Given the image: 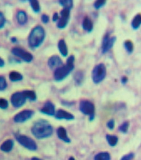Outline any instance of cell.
<instances>
[{
  "label": "cell",
  "instance_id": "obj_1",
  "mask_svg": "<svg viewBox=\"0 0 141 160\" xmlns=\"http://www.w3.org/2000/svg\"><path fill=\"white\" fill-rule=\"evenodd\" d=\"M32 133L37 138L43 139L48 138L52 134L53 128L48 121L40 119L32 126Z\"/></svg>",
  "mask_w": 141,
  "mask_h": 160
},
{
  "label": "cell",
  "instance_id": "obj_2",
  "mask_svg": "<svg viewBox=\"0 0 141 160\" xmlns=\"http://www.w3.org/2000/svg\"><path fill=\"white\" fill-rule=\"evenodd\" d=\"M74 56H70L67 60V63L65 65L61 66L56 69L54 72V79L57 81H60L67 78L69 74L74 69Z\"/></svg>",
  "mask_w": 141,
  "mask_h": 160
},
{
  "label": "cell",
  "instance_id": "obj_3",
  "mask_svg": "<svg viewBox=\"0 0 141 160\" xmlns=\"http://www.w3.org/2000/svg\"><path fill=\"white\" fill-rule=\"evenodd\" d=\"M45 37L44 29L41 26L35 27L31 32L28 43L31 48L39 47L44 41Z\"/></svg>",
  "mask_w": 141,
  "mask_h": 160
},
{
  "label": "cell",
  "instance_id": "obj_4",
  "mask_svg": "<svg viewBox=\"0 0 141 160\" xmlns=\"http://www.w3.org/2000/svg\"><path fill=\"white\" fill-rule=\"evenodd\" d=\"M106 75V68L103 63L95 66L92 71V80L95 84H99L104 80Z\"/></svg>",
  "mask_w": 141,
  "mask_h": 160
},
{
  "label": "cell",
  "instance_id": "obj_5",
  "mask_svg": "<svg viewBox=\"0 0 141 160\" xmlns=\"http://www.w3.org/2000/svg\"><path fill=\"white\" fill-rule=\"evenodd\" d=\"M79 109L85 115L88 116L89 120H93L95 118V106L94 104L88 100H82L80 103Z\"/></svg>",
  "mask_w": 141,
  "mask_h": 160
},
{
  "label": "cell",
  "instance_id": "obj_6",
  "mask_svg": "<svg viewBox=\"0 0 141 160\" xmlns=\"http://www.w3.org/2000/svg\"><path fill=\"white\" fill-rule=\"evenodd\" d=\"M16 138L18 141L24 147L26 148L27 149L31 151H35L37 150V144L32 139L24 136V135H18Z\"/></svg>",
  "mask_w": 141,
  "mask_h": 160
},
{
  "label": "cell",
  "instance_id": "obj_7",
  "mask_svg": "<svg viewBox=\"0 0 141 160\" xmlns=\"http://www.w3.org/2000/svg\"><path fill=\"white\" fill-rule=\"evenodd\" d=\"M116 40V36H110L109 34H106L102 41L101 50L102 53H108L113 47Z\"/></svg>",
  "mask_w": 141,
  "mask_h": 160
},
{
  "label": "cell",
  "instance_id": "obj_8",
  "mask_svg": "<svg viewBox=\"0 0 141 160\" xmlns=\"http://www.w3.org/2000/svg\"><path fill=\"white\" fill-rule=\"evenodd\" d=\"M70 17V10L63 8L60 12V18L57 21V27L60 29L65 28L69 21Z\"/></svg>",
  "mask_w": 141,
  "mask_h": 160
},
{
  "label": "cell",
  "instance_id": "obj_9",
  "mask_svg": "<svg viewBox=\"0 0 141 160\" xmlns=\"http://www.w3.org/2000/svg\"><path fill=\"white\" fill-rule=\"evenodd\" d=\"M12 53L14 55L22 59L26 62H31L33 59L32 55L28 52H25L20 48H14L12 50Z\"/></svg>",
  "mask_w": 141,
  "mask_h": 160
},
{
  "label": "cell",
  "instance_id": "obj_10",
  "mask_svg": "<svg viewBox=\"0 0 141 160\" xmlns=\"http://www.w3.org/2000/svg\"><path fill=\"white\" fill-rule=\"evenodd\" d=\"M26 101V98L23 94L22 92H17L12 95L11 101L15 107L19 108L22 106Z\"/></svg>",
  "mask_w": 141,
  "mask_h": 160
},
{
  "label": "cell",
  "instance_id": "obj_11",
  "mask_svg": "<svg viewBox=\"0 0 141 160\" xmlns=\"http://www.w3.org/2000/svg\"><path fill=\"white\" fill-rule=\"evenodd\" d=\"M33 115L34 112L32 110H23L15 116L14 120L16 123H22L30 119L33 116Z\"/></svg>",
  "mask_w": 141,
  "mask_h": 160
},
{
  "label": "cell",
  "instance_id": "obj_12",
  "mask_svg": "<svg viewBox=\"0 0 141 160\" xmlns=\"http://www.w3.org/2000/svg\"><path fill=\"white\" fill-rule=\"evenodd\" d=\"M63 62L61 58L57 55L51 56L48 60V65L51 69H56L62 66Z\"/></svg>",
  "mask_w": 141,
  "mask_h": 160
},
{
  "label": "cell",
  "instance_id": "obj_13",
  "mask_svg": "<svg viewBox=\"0 0 141 160\" xmlns=\"http://www.w3.org/2000/svg\"><path fill=\"white\" fill-rule=\"evenodd\" d=\"M41 112L49 116H53L55 114V106L50 101H47L44 106L41 109Z\"/></svg>",
  "mask_w": 141,
  "mask_h": 160
},
{
  "label": "cell",
  "instance_id": "obj_14",
  "mask_svg": "<svg viewBox=\"0 0 141 160\" xmlns=\"http://www.w3.org/2000/svg\"><path fill=\"white\" fill-rule=\"evenodd\" d=\"M55 116L58 119H67V120H72L75 118L74 116L66 112L63 109H59L55 114Z\"/></svg>",
  "mask_w": 141,
  "mask_h": 160
},
{
  "label": "cell",
  "instance_id": "obj_15",
  "mask_svg": "<svg viewBox=\"0 0 141 160\" xmlns=\"http://www.w3.org/2000/svg\"><path fill=\"white\" fill-rule=\"evenodd\" d=\"M57 136L59 138V139L62 140V141H63L65 143L70 142V139L68 137L67 131L63 127H59L57 130Z\"/></svg>",
  "mask_w": 141,
  "mask_h": 160
},
{
  "label": "cell",
  "instance_id": "obj_16",
  "mask_svg": "<svg viewBox=\"0 0 141 160\" xmlns=\"http://www.w3.org/2000/svg\"><path fill=\"white\" fill-rule=\"evenodd\" d=\"M82 27L85 31L91 32L93 29V23L92 20L87 16L85 17L83 20Z\"/></svg>",
  "mask_w": 141,
  "mask_h": 160
},
{
  "label": "cell",
  "instance_id": "obj_17",
  "mask_svg": "<svg viewBox=\"0 0 141 160\" xmlns=\"http://www.w3.org/2000/svg\"><path fill=\"white\" fill-rule=\"evenodd\" d=\"M59 50L63 56H67L68 55V48L67 44L64 40H60L58 43Z\"/></svg>",
  "mask_w": 141,
  "mask_h": 160
},
{
  "label": "cell",
  "instance_id": "obj_18",
  "mask_svg": "<svg viewBox=\"0 0 141 160\" xmlns=\"http://www.w3.org/2000/svg\"><path fill=\"white\" fill-rule=\"evenodd\" d=\"M141 26V13L137 14L132 20L131 27L134 30H138Z\"/></svg>",
  "mask_w": 141,
  "mask_h": 160
},
{
  "label": "cell",
  "instance_id": "obj_19",
  "mask_svg": "<svg viewBox=\"0 0 141 160\" xmlns=\"http://www.w3.org/2000/svg\"><path fill=\"white\" fill-rule=\"evenodd\" d=\"M14 143L11 140H8L5 141L0 147V149L4 152H9L13 148Z\"/></svg>",
  "mask_w": 141,
  "mask_h": 160
},
{
  "label": "cell",
  "instance_id": "obj_20",
  "mask_svg": "<svg viewBox=\"0 0 141 160\" xmlns=\"http://www.w3.org/2000/svg\"><path fill=\"white\" fill-rule=\"evenodd\" d=\"M17 20L20 24H24L28 20L26 13L23 11H19L17 14Z\"/></svg>",
  "mask_w": 141,
  "mask_h": 160
},
{
  "label": "cell",
  "instance_id": "obj_21",
  "mask_svg": "<svg viewBox=\"0 0 141 160\" xmlns=\"http://www.w3.org/2000/svg\"><path fill=\"white\" fill-rule=\"evenodd\" d=\"M106 140L111 146H115L118 142V138L116 136H114V135L107 134Z\"/></svg>",
  "mask_w": 141,
  "mask_h": 160
},
{
  "label": "cell",
  "instance_id": "obj_22",
  "mask_svg": "<svg viewBox=\"0 0 141 160\" xmlns=\"http://www.w3.org/2000/svg\"><path fill=\"white\" fill-rule=\"evenodd\" d=\"M9 79L12 81H18L22 79V76L21 74L16 71H12L9 74Z\"/></svg>",
  "mask_w": 141,
  "mask_h": 160
},
{
  "label": "cell",
  "instance_id": "obj_23",
  "mask_svg": "<svg viewBox=\"0 0 141 160\" xmlns=\"http://www.w3.org/2000/svg\"><path fill=\"white\" fill-rule=\"evenodd\" d=\"M124 48L126 49V52L128 53L131 54L133 52V51H134V44L131 40L126 41L124 43Z\"/></svg>",
  "mask_w": 141,
  "mask_h": 160
},
{
  "label": "cell",
  "instance_id": "obj_24",
  "mask_svg": "<svg viewBox=\"0 0 141 160\" xmlns=\"http://www.w3.org/2000/svg\"><path fill=\"white\" fill-rule=\"evenodd\" d=\"M110 155L107 152L99 153L95 157V160H110Z\"/></svg>",
  "mask_w": 141,
  "mask_h": 160
},
{
  "label": "cell",
  "instance_id": "obj_25",
  "mask_svg": "<svg viewBox=\"0 0 141 160\" xmlns=\"http://www.w3.org/2000/svg\"><path fill=\"white\" fill-rule=\"evenodd\" d=\"M22 93L25 97V98H29V99L31 100V101H35L36 100V98H37L36 94L33 91H29V90L24 91H22Z\"/></svg>",
  "mask_w": 141,
  "mask_h": 160
},
{
  "label": "cell",
  "instance_id": "obj_26",
  "mask_svg": "<svg viewBox=\"0 0 141 160\" xmlns=\"http://www.w3.org/2000/svg\"><path fill=\"white\" fill-rule=\"evenodd\" d=\"M59 3L65 9L70 10L73 7V1L72 0H61Z\"/></svg>",
  "mask_w": 141,
  "mask_h": 160
},
{
  "label": "cell",
  "instance_id": "obj_27",
  "mask_svg": "<svg viewBox=\"0 0 141 160\" xmlns=\"http://www.w3.org/2000/svg\"><path fill=\"white\" fill-rule=\"evenodd\" d=\"M84 80V74L82 71H78L75 76V81L78 84H81Z\"/></svg>",
  "mask_w": 141,
  "mask_h": 160
},
{
  "label": "cell",
  "instance_id": "obj_28",
  "mask_svg": "<svg viewBox=\"0 0 141 160\" xmlns=\"http://www.w3.org/2000/svg\"><path fill=\"white\" fill-rule=\"evenodd\" d=\"M30 4L34 11L35 13H39L41 9L39 2H37V0H31V1H30Z\"/></svg>",
  "mask_w": 141,
  "mask_h": 160
},
{
  "label": "cell",
  "instance_id": "obj_29",
  "mask_svg": "<svg viewBox=\"0 0 141 160\" xmlns=\"http://www.w3.org/2000/svg\"><path fill=\"white\" fill-rule=\"evenodd\" d=\"M129 127V123L128 121L124 122L119 127V130L123 133H126L128 131Z\"/></svg>",
  "mask_w": 141,
  "mask_h": 160
},
{
  "label": "cell",
  "instance_id": "obj_30",
  "mask_svg": "<svg viewBox=\"0 0 141 160\" xmlns=\"http://www.w3.org/2000/svg\"><path fill=\"white\" fill-rule=\"evenodd\" d=\"M106 3V2L105 0H98V1L95 2L94 3V7L96 9H99L103 7Z\"/></svg>",
  "mask_w": 141,
  "mask_h": 160
},
{
  "label": "cell",
  "instance_id": "obj_31",
  "mask_svg": "<svg viewBox=\"0 0 141 160\" xmlns=\"http://www.w3.org/2000/svg\"><path fill=\"white\" fill-rule=\"evenodd\" d=\"M7 87V83L4 77L0 76V91L4 90Z\"/></svg>",
  "mask_w": 141,
  "mask_h": 160
},
{
  "label": "cell",
  "instance_id": "obj_32",
  "mask_svg": "<svg viewBox=\"0 0 141 160\" xmlns=\"http://www.w3.org/2000/svg\"><path fill=\"white\" fill-rule=\"evenodd\" d=\"M8 106V101L3 99V98H0V108L2 109H6Z\"/></svg>",
  "mask_w": 141,
  "mask_h": 160
},
{
  "label": "cell",
  "instance_id": "obj_33",
  "mask_svg": "<svg viewBox=\"0 0 141 160\" xmlns=\"http://www.w3.org/2000/svg\"><path fill=\"white\" fill-rule=\"evenodd\" d=\"M114 125H115V121L113 119H111L110 120H109L107 123L106 126L110 130H112L114 128Z\"/></svg>",
  "mask_w": 141,
  "mask_h": 160
},
{
  "label": "cell",
  "instance_id": "obj_34",
  "mask_svg": "<svg viewBox=\"0 0 141 160\" xmlns=\"http://www.w3.org/2000/svg\"><path fill=\"white\" fill-rule=\"evenodd\" d=\"M5 22H6V20L3 14L0 12V29L4 27Z\"/></svg>",
  "mask_w": 141,
  "mask_h": 160
},
{
  "label": "cell",
  "instance_id": "obj_35",
  "mask_svg": "<svg viewBox=\"0 0 141 160\" xmlns=\"http://www.w3.org/2000/svg\"><path fill=\"white\" fill-rule=\"evenodd\" d=\"M134 158V154L130 153L129 155H127L124 156H123L121 160H131Z\"/></svg>",
  "mask_w": 141,
  "mask_h": 160
},
{
  "label": "cell",
  "instance_id": "obj_36",
  "mask_svg": "<svg viewBox=\"0 0 141 160\" xmlns=\"http://www.w3.org/2000/svg\"><path fill=\"white\" fill-rule=\"evenodd\" d=\"M41 20L44 23L46 24L49 21V17L47 15H43L41 17Z\"/></svg>",
  "mask_w": 141,
  "mask_h": 160
},
{
  "label": "cell",
  "instance_id": "obj_37",
  "mask_svg": "<svg viewBox=\"0 0 141 160\" xmlns=\"http://www.w3.org/2000/svg\"><path fill=\"white\" fill-rule=\"evenodd\" d=\"M59 16L58 13H54V15H53V18H52L53 21H57L59 20Z\"/></svg>",
  "mask_w": 141,
  "mask_h": 160
},
{
  "label": "cell",
  "instance_id": "obj_38",
  "mask_svg": "<svg viewBox=\"0 0 141 160\" xmlns=\"http://www.w3.org/2000/svg\"><path fill=\"white\" fill-rule=\"evenodd\" d=\"M128 81V79L126 76H123L122 78H121V83L123 84H125Z\"/></svg>",
  "mask_w": 141,
  "mask_h": 160
},
{
  "label": "cell",
  "instance_id": "obj_39",
  "mask_svg": "<svg viewBox=\"0 0 141 160\" xmlns=\"http://www.w3.org/2000/svg\"><path fill=\"white\" fill-rule=\"evenodd\" d=\"M4 65H5V62H4L3 59L0 58V67H3Z\"/></svg>",
  "mask_w": 141,
  "mask_h": 160
},
{
  "label": "cell",
  "instance_id": "obj_40",
  "mask_svg": "<svg viewBox=\"0 0 141 160\" xmlns=\"http://www.w3.org/2000/svg\"><path fill=\"white\" fill-rule=\"evenodd\" d=\"M32 160H41V159H39L38 158H36V157H34V158L32 159Z\"/></svg>",
  "mask_w": 141,
  "mask_h": 160
},
{
  "label": "cell",
  "instance_id": "obj_41",
  "mask_svg": "<svg viewBox=\"0 0 141 160\" xmlns=\"http://www.w3.org/2000/svg\"><path fill=\"white\" fill-rule=\"evenodd\" d=\"M69 160H75V159H74V158L73 157H70V158H69Z\"/></svg>",
  "mask_w": 141,
  "mask_h": 160
}]
</instances>
